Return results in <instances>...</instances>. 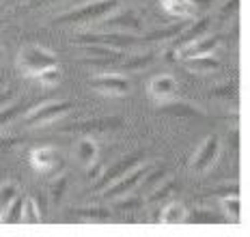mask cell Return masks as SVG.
<instances>
[{"label": "cell", "instance_id": "1", "mask_svg": "<svg viewBox=\"0 0 250 237\" xmlns=\"http://www.w3.org/2000/svg\"><path fill=\"white\" fill-rule=\"evenodd\" d=\"M119 7V0H95V2L82 4L76 11H69L61 18H56V24H86V22H97L104 15H108L110 11Z\"/></svg>", "mask_w": 250, "mask_h": 237}, {"label": "cell", "instance_id": "2", "mask_svg": "<svg viewBox=\"0 0 250 237\" xmlns=\"http://www.w3.org/2000/svg\"><path fill=\"white\" fill-rule=\"evenodd\" d=\"M18 65L28 78H35L39 71L56 65V56L48 52L45 48H41V45H26L22 52H20Z\"/></svg>", "mask_w": 250, "mask_h": 237}, {"label": "cell", "instance_id": "3", "mask_svg": "<svg viewBox=\"0 0 250 237\" xmlns=\"http://www.w3.org/2000/svg\"><path fill=\"white\" fill-rule=\"evenodd\" d=\"M71 108H74L71 106V101H65V99L41 104L37 108H33V110L24 117V125H28V127H45V125H50V123H54L56 118H61L62 115H67Z\"/></svg>", "mask_w": 250, "mask_h": 237}, {"label": "cell", "instance_id": "4", "mask_svg": "<svg viewBox=\"0 0 250 237\" xmlns=\"http://www.w3.org/2000/svg\"><path fill=\"white\" fill-rule=\"evenodd\" d=\"M220 45V37L218 35H211V37H194L190 41H181L175 50V59L179 60H186V59H192V56H207L211 54L213 50Z\"/></svg>", "mask_w": 250, "mask_h": 237}, {"label": "cell", "instance_id": "5", "mask_svg": "<svg viewBox=\"0 0 250 237\" xmlns=\"http://www.w3.org/2000/svg\"><path fill=\"white\" fill-rule=\"evenodd\" d=\"M151 166H134L132 171H127L123 175V177H119L114 183H110L108 188H104V197L106 198H119V197H125V194L134 192V190L138 188L140 179L145 177V175L149 173Z\"/></svg>", "mask_w": 250, "mask_h": 237}, {"label": "cell", "instance_id": "6", "mask_svg": "<svg viewBox=\"0 0 250 237\" xmlns=\"http://www.w3.org/2000/svg\"><path fill=\"white\" fill-rule=\"evenodd\" d=\"M93 91L102 93V95H110V97H121L129 93V80H125L123 76L117 74H97L88 80Z\"/></svg>", "mask_w": 250, "mask_h": 237}, {"label": "cell", "instance_id": "7", "mask_svg": "<svg viewBox=\"0 0 250 237\" xmlns=\"http://www.w3.org/2000/svg\"><path fill=\"white\" fill-rule=\"evenodd\" d=\"M145 156L140 151L136 153H132V156H127V158H123V159H119L117 164H112L108 171H104L100 175V179H95V190H104V188H108L110 183H114L119 177H123L127 171H132L134 166H138L140 164V159H143Z\"/></svg>", "mask_w": 250, "mask_h": 237}, {"label": "cell", "instance_id": "8", "mask_svg": "<svg viewBox=\"0 0 250 237\" xmlns=\"http://www.w3.org/2000/svg\"><path fill=\"white\" fill-rule=\"evenodd\" d=\"M76 43L80 45H88V43H97V45H108V48L121 50L127 48V45L136 43V37L129 33H100V35H80L78 39H74Z\"/></svg>", "mask_w": 250, "mask_h": 237}, {"label": "cell", "instance_id": "9", "mask_svg": "<svg viewBox=\"0 0 250 237\" xmlns=\"http://www.w3.org/2000/svg\"><path fill=\"white\" fill-rule=\"evenodd\" d=\"M147 91H149V97L155 101V104H160V106L168 104V101H173L175 95H177V80L168 74H160V76H155V78L149 80Z\"/></svg>", "mask_w": 250, "mask_h": 237}, {"label": "cell", "instance_id": "10", "mask_svg": "<svg viewBox=\"0 0 250 237\" xmlns=\"http://www.w3.org/2000/svg\"><path fill=\"white\" fill-rule=\"evenodd\" d=\"M218 156H220V140H218V136L205 138V142L201 145L194 159H192V171L194 173H207L213 164H216Z\"/></svg>", "mask_w": 250, "mask_h": 237}, {"label": "cell", "instance_id": "11", "mask_svg": "<svg viewBox=\"0 0 250 237\" xmlns=\"http://www.w3.org/2000/svg\"><path fill=\"white\" fill-rule=\"evenodd\" d=\"M97 24H102L106 33H138L140 30V20L134 13H119L112 18L104 15L102 20H97Z\"/></svg>", "mask_w": 250, "mask_h": 237}, {"label": "cell", "instance_id": "12", "mask_svg": "<svg viewBox=\"0 0 250 237\" xmlns=\"http://www.w3.org/2000/svg\"><path fill=\"white\" fill-rule=\"evenodd\" d=\"M158 222L162 226H177V224H186L188 222V211L181 203L170 200L168 205H164V209L160 211Z\"/></svg>", "mask_w": 250, "mask_h": 237}, {"label": "cell", "instance_id": "13", "mask_svg": "<svg viewBox=\"0 0 250 237\" xmlns=\"http://www.w3.org/2000/svg\"><path fill=\"white\" fill-rule=\"evenodd\" d=\"M56 151L52 147H39L30 151V164L37 168L39 173H52L56 166Z\"/></svg>", "mask_w": 250, "mask_h": 237}, {"label": "cell", "instance_id": "14", "mask_svg": "<svg viewBox=\"0 0 250 237\" xmlns=\"http://www.w3.org/2000/svg\"><path fill=\"white\" fill-rule=\"evenodd\" d=\"M160 4H162L164 13L168 15V18L179 20V22L190 20L192 15H194V4H192L190 0H162Z\"/></svg>", "mask_w": 250, "mask_h": 237}, {"label": "cell", "instance_id": "15", "mask_svg": "<svg viewBox=\"0 0 250 237\" xmlns=\"http://www.w3.org/2000/svg\"><path fill=\"white\" fill-rule=\"evenodd\" d=\"M121 125V118L112 117V118H95V121H82L74 123L71 127H65V132H104V130H112V127Z\"/></svg>", "mask_w": 250, "mask_h": 237}, {"label": "cell", "instance_id": "16", "mask_svg": "<svg viewBox=\"0 0 250 237\" xmlns=\"http://www.w3.org/2000/svg\"><path fill=\"white\" fill-rule=\"evenodd\" d=\"M186 69L192 71V74H211V71L220 69V60L213 59L211 54L207 56H192V59L184 60Z\"/></svg>", "mask_w": 250, "mask_h": 237}, {"label": "cell", "instance_id": "17", "mask_svg": "<svg viewBox=\"0 0 250 237\" xmlns=\"http://www.w3.org/2000/svg\"><path fill=\"white\" fill-rule=\"evenodd\" d=\"M97 156H100V149H97V142L95 140H91V138H84V140H80L78 142V147H76V158L80 159L82 164H91V162H95Z\"/></svg>", "mask_w": 250, "mask_h": 237}, {"label": "cell", "instance_id": "18", "mask_svg": "<svg viewBox=\"0 0 250 237\" xmlns=\"http://www.w3.org/2000/svg\"><path fill=\"white\" fill-rule=\"evenodd\" d=\"M43 220V214L39 211L37 203L33 200V197H24V207H22V218L20 224H39Z\"/></svg>", "mask_w": 250, "mask_h": 237}, {"label": "cell", "instance_id": "19", "mask_svg": "<svg viewBox=\"0 0 250 237\" xmlns=\"http://www.w3.org/2000/svg\"><path fill=\"white\" fill-rule=\"evenodd\" d=\"M76 218L82 222H108L110 220V211L102 207H88V209H76Z\"/></svg>", "mask_w": 250, "mask_h": 237}, {"label": "cell", "instance_id": "20", "mask_svg": "<svg viewBox=\"0 0 250 237\" xmlns=\"http://www.w3.org/2000/svg\"><path fill=\"white\" fill-rule=\"evenodd\" d=\"M22 207H24V197H15L9 207L2 211V222L4 224H20V218H22Z\"/></svg>", "mask_w": 250, "mask_h": 237}, {"label": "cell", "instance_id": "21", "mask_svg": "<svg viewBox=\"0 0 250 237\" xmlns=\"http://www.w3.org/2000/svg\"><path fill=\"white\" fill-rule=\"evenodd\" d=\"M35 80H37L39 86H43V89H52V86L61 84V69L56 65H52L48 69L39 71V74L35 76Z\"/></svg>", "mask_w": 250, "mask_h": 237}, {"label": "cell", "instance_id": "22", "mask_svg": "<svg viewBox=\"0 0 250 237\" xmlns=\"http://www.w3.org/2000/svg\"><path fill=\"white\" fill-rule=\"evenodd\" d=\"M145 177L147 179H145V183L140 185V192H143V190L145 192H149V190H153L158 183H162L164 177H166V168H155V171L153 168H149V173L145 175Z\"/></svg>", "mask_w": 250, "mask_h": 237}, {"label": "cell", "instance_id": "23", "mask_svg": "<svg viewBox=\"0 0 250 237\" xmlns=\"http://www.w3.org/2000/svg\"><path fill=\"white\" fill-rule=\"evenodd\" d=\"M18 185L15 183H4L0 185V218H2V211L9 207V203L18 197Z\"/></svg>", "mask_w": 250, "mask_h": 237}, {"label": "cell", "instance_id": "24", "mask_svg": "<svg viewBox=\"0 0 250 237\" xmlns=\"http://www.w3.org/2000/svg\"><path fill=\"white\" fill-rule=\"evenodd\" d=\"M222 209H225L227 214H231L235 220H239V214H242V200H239V194L222 197Z\"/></svg>", "mask_w": 250, "mask_h": 237}, {"label": "cell", "instance_id": "25", "mask_svg": "<svg viewBox=\"0 0 250 237\" xmlns=\"http://www.w3.org/2000/svg\"><path fill=\"white\" fill-rule=\"evenodd\" d=\"M162 110L164 112H173V115H186V117H192V115H203L201 110H196V108L192 106H186V104H162Z\"/></svg>", "mask_w": 250, "mask_h": 237}, {"label": "cell", "instance_id": "26", "mask_svg": "<svg viewBox=\"0 0 250 237\" xmlns=\"http://www.w3.org/2000/svg\"><path fill=\"white\" fill-rule=\"evenodd\" d=\"M22 112V106H18V104H7V106H2L0 108V127L2 125H7V123H11L15 117Z\"/></svg>", "mask_w": 250, "mask_h": 237}, {"label": "cell", "instance_id": "27", "mask_svg": "<svg viewBox=\"0 0 250 237\" xmlns=\"http://www.w3.org/2000/svg\"><path fill=\"white\" fill-rule=\"evenodd\" d=\"M207 28H209V18H203V20H199V22H196L190 30H188V33L181 35V41H190V39H194V37H201V35L205 33Z\"/></svg>", "mask_w": 250, "mask_h": 237}, {"label": "cell", "instance_id": "28", "mask_svg": "<svg viewBox=\"0 0 250 237\" xmlns=\"http://www.w3.org/2000/svg\"><path fill=\"white\" fill-rule=\"evenodd\" d=\"M65 190H67V179H65V177H61L59 181H54V185H52V190H50L52 203L59 205L61 200H62V194H65Z\"/></svg>", "mask_w": 250, "mask_h": 237}, {"label": "cell", "instance_id": "29", "mask_svg": "<svg viewBox=\"0 0 250 237\" xmlns=\"http://www.w3.org/2000/svg\"><path fill=\"white\" fill-rule=\"evenodd\" d=\"M184 30V26H170V28H166V30H158V33H151L147 41H160V39H170V37H177V35Z\"/></svg>", "mask_w": 250, "mask_h": 237}, {"label": "cell", "instance_id": "30", "mask_svg": "<svg viewBox=\"0 0 250 237\" xmlns=\"http://www.w3.org/2000/svg\"><path fill=\"white\" fill-rule=\"evenodd\" d=\"M170 192H175V183L173 181H166L162 188H153V194H151V200H162L166 198Z\"/></svg>", "mask_w": 250, "mask_h": 237}, {"label": "cell", "instance_id": "31", "mask_svg": "<svg viewBox=\"0 0 250 237\" xmlns=\"http://www.w3.org/2000/svg\"><path fill=\"white\" fill-rule=\"evenodd\" d=\"M151 63V54H145V56H136V59L127 60V63L123 65V69H140V67L149 65Z\"/></svg>", "mask_w": 250, "mask_h": 237}, {"label": "cell", "instance_id": "32", "mask_svg": "<svg viewBox=\"0 0 250 237\" xmlns=\"http://www.w3.org/2000/svg\"><path fill=\"white\" fill-rule=\"evenodd\" d=\"M237 9H239V0H229V2H225V7L220 9V18L222 20L231 18V15H235Z\"/></svg>", "mask_w": 250, "mask_h": 237}, {"label": "cell", "instance_id": "33", "mask_svg": "<svg viewBox=\"0 0 250 237\" xmlns=\"http://www.w3.org/2000/svg\"><path fill=\"white\" fill-rule=\"evenodd\" d=\"M188 220H190V222H196V224L199 222H218L216 216H209V214H194L192 218H188Z\"/></svg>", "mask_w": 250, "mask_h": 237}, {"label": "cell", "instance_id": "34", "mask_svg": "<svg viewBox=\"0 0 250 237\" xmlns=\"http://www.w3.org/2000/svg\"><path fill=\"white\" fill-rule=\"evenodd\" d=\"M143 205V198H132V200H123V203H117L119 209H136Z\"/></svg>", "mask_w": 250, "mask_h": 237}, {"label": "cell", "instance_id": "35", "mask_svg": "<svg viewBox=\"0 0 250 237\" xmlns=\"http://www.w3.org/2000/svg\"><path fill=\"white\" fill-rule=\"evenodd\" d=\"M213 95H216V97H233V95H235V84L222 86V89H216V91H213Z\"/></svg>", "mask_w": 250, "mask_h": 237}, {"label": "cell", "instance_id": "36", "mask_svg": "<svg viewBox=\"0 0 250 237\" xmlns=\"http://www.w3.org/2000/svg\"><path fill=\"white\" fill-rule=\"evenodd\" d=\"M102 173H104V171H102V166H100V162H97V159L88 164V177H91V179H100Z\"/></svg>", "mask_w": 250, "mask_h": 237}, {"label": "cell", "instance_id": "37", "mask_svg": "<svg viewBox=\"0 0 250 237\" xmlns=\"http://www.w3.org/2000/svg\"><path fill=\"white\" fill-rule=\"evenodd\" d=\"M231 145H233V149H235V151L239 149V130H237V127L231 132Z\"/></svg>", "mask_w": 250, "mask_h": 237}, {"label": "cell", "instance_id": "38", "mask_svg": "<svg viewBox=\"0 0 250 237\" xmlns=\"http://www.w3.org/2000/svg\"><path fill=\"white\" fill-rule=\"evenodd\" d=\"M11 101V93H0V108L7 106Z\"/></svg>", "mask_w": 250, "mask_h": 237}, {"label": "cell", "instance_id": "39", "mask_svg": "<svg viewBox=\"0 0 250 237\" xmlns=\"http://www.w3.org/2000/svg\"><path fill=\"white\" fill-rule=\"evenodd\" d=\"M43 2H48V0H33L30 4H43Z\"/></svg>", "mask_w": 250, "mask_h": 237}, {"label": "cell", "instance_id": "40", "mask_svg": "<svg viewBox=\"0 0 250 237\" xmlns=\"http://www.w3.org/2000/svg\"><path fill=\"white\" fill-rule=\"evenodd\" d=\"M2 84H4V80H2V78H0V86H2Z\"/></svg>", "mask_w": 250, "mask_h": 237}, {"label": "cell", "instance_id": "41", "mask_svg": "<svg viewBox=\"0 0 250 237\" xmlns=\"http://www.w3.org/2000/svg\"><path fill=\"white\" fill-rule=\"evenodd\" d=\"M0 222H2V218H0Z\"/></svg>", "mask_w": 250, "mask_h": 237}]
</instances>
